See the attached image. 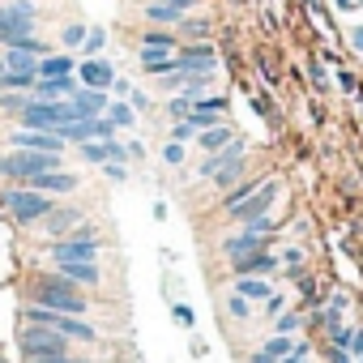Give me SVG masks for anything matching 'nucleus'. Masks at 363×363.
Wrapping results in <instances>:
<instances>
[{
	"label": "nucleus",
	"instance_id": "nucleus-1",
	"mask_svg": "<svg viewBox=\"0 0 363 363\" xmlns=\"http://www.w3.org/2000/svg\"><path fill=\"white\" fill-rule=\"evenodd\" d=\"M0 206H5L22 227H35V223H43V218L56 210V197L35 193V189H26V184H9L5 193H0Z\"/></svg>",
	"mask_w": 363,
	"mask_h": 363
},
{
	"label": "nucleus",
	"instance_id": "nucleus-2",
	"mask_svg": "<svg viewBox=\"0 0 363 363\" xmlns=\"http://www.w3.org/2000/svg\"><path fill=\"white\" fill-rule=\"evenodd\" d=\"M35 303H39V308H52V312H65V316H86V308H90L86 295H82L73 282H65L60 274L35 282Z\"/></svg>",
	"mask_w": 363,
	"mask_h": 363
},
{
	"label": "nucleus",
	"instance_id": "nucleus-3",
	"mask_svg": "<svg viewBox=\"0 0 363 363\" xmlns=\"http://www.w3.org/2000/svg\"><path fill=\"white\" fill-rule=\"evenodd\" d=\"M56 167H60V154H39V150H9V154H0V175H5L9 184H30L35 175L56 171Z\"/></svg>",
	"mask_w": 363,
	"mask_h": 363
},
{
	"label": "nucleus",
	"instance_id": "nucleus-4",
	"mask_svg": "<svg viewBox=\"0 0 363 363\" xmlns=\"http://www.w3.org/2000/svg\"><path fill=\"white\" fill-rule=\"evenodd\" d=\"M35 22H39V13L30 0H5L0 5V43L5 48L22 43L26 35H35Z\"/></svg>",
	"mask_w": 363,
	"mask_h": 363
},
{
	"label": "nucleus",
	"instance_id": "nucleus-5",
	"mask_svg": "<svg viewBox=\"0 0 363 363\" xmlns=\"http://www.w3.org/2000/svg\"><path fill=\"white\" fill-rule=\"evenodd\" d=\"M18 346H22V354H26V359H43V354H65L69 337H65L60 329H52V325H30V320H26V329H22V337H18Z\"/></svg>",
	"mask_w": 363,
	"mask_h": 363
},
{
	"label": "nucleus",
	"instance_id": "nucleus-6",
	"mask_svg": "<svg viewBox=\"0 0 363 363\" xmlns=\"http://www.w3.org/2000/svg\"><path fill=\"white\" fill-rule=\"evenodd\" d=\"M175 69H179V73H214V69H218V52H214L210 43L175 48Z\"/></svg>",
	"mask_w": 363,
	"mask_h": 363
},
{
	"label": "nucleus",
	"instance_id": "nucleus-7",
	"mask_svg": "<svg viewBox=\"0 0 363 363\" xmlns=\"http://www.w3.org/2000/svg\"><path fill=\"white\" fill-rule=\"evenodd\" d=\"M52 261H99V240L94 235H65V240H56L52 248Z\"/></svg>",
	"mask_w": 363,
	"mask_h": 363
},
{
	"label": "nucleus",
	"instance_id": "nucleus-8",
	"mask_svg": "<svg viewBox=\"0 0 363 363\" xmlns=\"http://www.w3.org/2000/svg\"><path fill=\"white\" fill-rule=\"evenodd\" d=\"M274 197H278V184H274V179H265V184L252 193V197H244L227 218H235V223H248V218H261V214H269L274 210Z\"/></svg>",
	"mask_w": 363,
	"mask_h": 363
},
{
	"label": "nucleus",
	"instance_id": "nucleus-9",
	"mask_svg": "<svg viewBox=\"0 0 363 363\" xmlns=\"http://www.w3.org/2000/svg\"><path fill=\"white\" fill-rule=\"evenodd\" d=\"M13 150H39V154H60L65 150V137L60 133H43V128H18L9 137Z\"/></svg>",
	"mask_w": 363,
	"mask_h": 363
},
{
	"label": "nucleus",
	"instance_id": "nucleus-10",
	"mask_svg": "<svg viewBox=\"0 0 363 363\" xmlns=\"http://www.w3.org/2000/svg\"><path fill=\"white\" fill-rule=\"evenodd\" d=\"M111 82H116L111 60L90 56V60H82V65H77V86H86V90H111Z\"/></svg>",
	"mask_w": 363,
	"mask_h": 363
},
{
	"label": "nucleus",
	"instance_id": "nucleus-11",
	"mask_svg": "<svg viewBox=\"0 0 363 363\" xmlns=\"http://www.w3.org/2000/svg\"><path fill=\"white\" fill-rule=\"evenodd\" d=\"M73 90H77V73H69V77H35L30 99H43V103H65V99H73Z\"/></svg>",
	"mask_w": 363,
	"mask_h": 363
},
{
	"label": "nucleus",
	"instance_id": "nucleus-12",
	"mask_svg": "<svg viewBox=\"0 0 363 363\" xmlns=\"http://www.w3.org/2000/svg\"><path fill=\"white\" fill-rule=\"evenodd\" d=\"M231 269H235V278H269L278 269V257L265 248V252H252V257H235Z\"/></svg>",
	"mask_w": 363,
	"mask_h": 363
},
{
	"label": "nucleus",
	"instance_id": "nucleus-13",
	"mask_svg": "<svg viewBox=\"0 0 363 363\" xmlns=\"http://www.w3.org/2000/svg\"><path fill=\"white\" fill-rule=\"evenodd\" d=\"M69 103H73V116H77V120H94V116L107 111V90H86V86H77Z\"/></svg>",
	"mask_w": 363,
	"mask_h": 363
},
{
	"label": "nucleus",
	"instance_id": "nucleus-14",
	"mask_svg": "<svg viewBox=\"0 0 363 363\" xmlns=\"http://www.w3.org/2000/svg\"><path fill=\"white\" fill-rule=\"evenodd\" d=\"M26 189H35V193H48V197H60V193H73L77 189V175H69V171H43V175H35Z\"/></svg>",
	"mask_w": 363,
	"mask_h": 363
},
{
	"label": "nucleus",
	"instance_id": "nucleus-15",
	"mask_svg": "<svg viewBox=\"0 0 363 363\" xmlns=\"http://www.w3.org/2000/svg\"><path fill=\"white\" fill-rule=\"evenodd\" d=\"M244 154H248V145H244V141H227L223 150L206 154V162H201V179H214L227 162H235V158H244Z\"/></svg>",
	"mask_w": 363,
	"mask_h": 363
},
{
	"label": "nucleus",
	"instance_id": "nucleus-16",
	"mask_svg": "<svg viewBox=\"0 0 363 363\" xmlns=\"http://www.w3.org/2000/svg\"><path fill=\"white\" fill-rule=\"evenodd\" d=\"M82 223H86V214H82V210H52V214L43 218V231H48L52 240H65V235H73Z\"/></svg>",
	"mask_w": 363,
	"mask_h": 363
},
{
	"label": "nucleus",
	"instance_id": "nucleus-17",
	"mask_svg": "<svg viewBox=\"0 0 363 363\" xmlns=\"http://www.w3.org/2000/svg\"><path fill=\"white\" fill-rule=\"evenodd\" d=\"M56 274L73 286H94L99 282V261H56Z\"/></svg>",
	"mask_w": 363,
	"mask_h": 363
},
{
	"label": "nucleus",
	"instance_id": "nucleus-18",
	"mask_svg": "<svg viewBox=\"0 0 363 363\" xmlns=\"http://www.w3.org/2000/svg\"><path fill=\"white\" fill-rule=\"evenodd\" d=\"M265 248H269V240L248 235V231H235V235H227V240H223L227 261H235V257H252V252H265Z\"/></svg>",
	"mask_w": 363,
	"mask_h": 363
},
{
	"label": "nucleus",
	"instance_id": "nucleus-19",
	"mask_svg": "<svg viewBox=\"0 0 363 363\" xmlns=\"http://www.w3.org/2000/svg\"><path fill=\"white\" fill-rule=\"evenodd\" d=\"M291 350H295V337H282V333H274V337H269L261 350H252V359H248V363H282Z\"/></svg>",
	"mask_w": 363,
	"mask_h": 363
},
{
	"label": "nucleus",
	"instance_id": "nucleus-20",
	"mask_svg": "<svg viewBox=\"0 0 363 363\" xmlns=\"http://www.w3.org/2000/svg\"><path fill=\"white\" fill-rule=\"evenodd\" d=\"M235 295L248 303H265L274 295V282L269 278H235Z\"/></svg>",
	"mask_w": 363,
	"mask_h": 363
},
{
	"label": "nucleus",
	"instance_id": "nucleus-21",
	"mask_svg": "<svg viewBox=\"0 0 363 363\" xmlns=\"http://www.w3.org/2000/svg\"><path fill=\"white\" fill-rule=\"evenodd\" d=\"M0 60H5V69H13V73H39V56H30V52H22V48H5V56H0Z\"/></svg>",
	"mask_w": 363,
	"mask_h": 363
},
{
	"label": "nucleus",
	"instance_id": "nucleus-22",
	"mask_svg": "<svg viewBox=\"0 0 363 363\" xmlns=\"http://www.w3.org/2000/svg\"><path fill=\"white\" fill-rule=\"evenodd\" d=\"M227 141H235V133H231L227 124H214V128H201V133H197V145H201L206 154H214V150H223Z\"/></svg>",
	"mask_w": 363,
	"mask_h": 363
},
{
	"label": "nucleus",
	"instance_id": "nucleus-23",
	"mask_svg": "<svg viewBox=\"0 0 363 363\" xmlns=\"http://www.w3.org/2000/svg\"><path fill=\"white\" fill-rule=\"evenodd\" d=\"M261 184H265V179H235V184L227 189V197H223V210L231 214V210H235V206H240L244 197H252V193H257Z\"/></svg>",
	"mask_w": 363,
	"mask_h": 363
},
{
	"label": "nucleus",
	"instance_id": "nucleus-24",
	"mask_svg": "<svg viewBox=\"0 0 363 363\" xmlns=\"http://www.w3.org/2000/svg\"><path fill=\"white\" fill-rule=\"evenodd\" d=\"M73 73V56H56V52H48L43 60H39V73L35 77H69Z\"/></svg>",
	"mask_w": 363,
	"mask_h": 363
},
{
	"label": "nucleus",
	"instance_id": "nucleus-25",
	"mask_svg": "<svg viewBox=\"0 0 363 363\" xmlns=\"http://www.w3.org/2000/svg\"><path fill=\"white\" fill-rule=\"evenodd\" d=\"M145 18H150L154 26H179V22H184V9H175V5H162V0H154V5L145 9Z\"/></svg>",
	"mask_w": 363,
	"mask_h": 363
},
{
	"label": "nucleus",
	"instance_id": "nucleus-26",
	"mask_svg": "<svg viewBox=\"0 0 363 363\" xmlns=\"http://www.w3.org/2000/svg\"><path fill=\"white\" fill-rule=\"evenodd\" d=\"M141 52H175V35L171 30H145L141 35Z\"/></svg>",
	"mask_w": 363,
	"mask_h": 363
},
{
	"label": "nucleus",
	"instance_id": "nucleus-27",
	"mask_svg": "<svg viewBox=\"0 0 363 363\" xmlns=\"http://www.w3.org/2000/svg\"><path fill=\"white\" fill-rule=\"evenodd\" d=\"M30 86H35V77H30V73H13V69H5V73H0V94H9V90H18V94H30Z\"/></svg>",
	"mask_w": 363,
	"mask_h": 363
},
{
	"label": "nucleus",
	"instance_id": "nucleus-28",
	"mask_svg": "<svg viewBox=\"0 0 363 363\" xmlns=\"http://www.w3.org/2000/svg\"><path fill=\"white\" fill-rule=\"evenodd\" d=\"M103 116H107L116 128H133V124H137V111H133L128 103H107V111H103Z\"/></svg>",
	"mask_w": 363,
	"mask_h": 363
},
{
	"label": "nucleus",
	"instance_id": "nucleus-29",
	"mask_svg": "<svg viewBox=\"0 0 363 363\" xmlns=\"http://www.w3.org/2000/svg\"><path fill=\"white\" fill-rule=\"evenodd\" d=\"M244 162H248V154H244V158H235V162H227V167H223V171L214 175V184H218V189H231L235 179L244 175Z\"/></svg>",
	"mask_w": 363,
	"mask_h": 363
},
{
	"label": "nucleus",
	"instance_id": "nucleus-30",
	"mask_svg": "<svg viewBox=\"0 0 363 363\" xmlns=\"http://www.w3.org/2000/svg\"><path fill=\"white\" fill-rule=\"evenodd\" d=\"M303 329V316H295V312H286V316H274V333H282V337H295Z\"/></svg>",
	"mask_w": 363,
	"mask_h": 363
},
{
	"label": "nucleus",
	"instance_id": "nucleus-31",
	"mask_svg": "<svg viewBox=\"0 0 363 363\" xmlns=\"http://www.w3.org/2000/svg\"><path fill=\"white\" fill-rule=\"evenodd\" d=\"M240 231H248V235H261V240H269V231H274V218H269V214H261V218H248V223H240Z\"/></svg>",
	"mask_w": 363,
	"mask_h": 363
},
{
	"label": "nucleus",
	"instance_id": "nucleus-32",
	"mask_svg": "<svg viewBox=\"0 0 363 363\" xmlns=\"http://www.w3.org/2000/svg\"><path fill=\"white\" fill-rule=\"evenodd\" d=\"M103 48H107V35H103V30H86V43H82V56L90 60V56H99Z\"/></svg>",
	"mask_w": 363,
	"mask_h": 363
},
{
	"label": "nucleus",
	"instance_id": "nucleus-33",
	"mask_svg": "<svg viewBox=\"0 0 363 363\" xmlns=\"http://www.w3.org/2000/svg\"><path fill=\"white\" fill-rule=\"evenodd\" d=\"M77 150H82L86 162H107V141H82Z\"/></svg>",
	"mask_w": 363,
	"mask_h": 363
},
{
	"label": "nucleus",
	"instance_id": "nucleus-34",
	"mask_svg": "<svg viewBox=\"0 0 363 363\" xmlns=\"http://www.w3.org/2000/svg\"><path fill=\"white\" fill-rule=\"evenodd\" d=\"M60 43H65V48H82V43H86V26H82V22H69L65 35H60Z\"/></svg>",
	"mask_w": 363,
	"mask_h": 363
},
{
	"label": "nucleus",
	"instance_id": "nucleus-35",
	"mask_svg": "<svg viewBox=\"0 0 363 363\" xmlns=\"http://www.w3.org/2000/svg\"><path fill=\"white\" fill-rule=\"evenodd\" d=\"M227 312H231L235 320H248V316H252V303H248V299H240V295L231 291V299H227Z\"/></svg>",
	"mask_w": 363,
	"mask_h": 363
},
{
	"label": "nucleus",
	"instance_id": "nucleus-36",
	"mask_svg": "<svg viewBox=\"0 0 363 363\" xmlns=\"http://www.w3.org/2000/svg\"><path fill=\"white\" fill-rule=\"evenodd\" d=\"M167 111H171V120H184V116L193 111V99H189V94H179V99L167 103Z\"/></svg>",
	"mask_w": 363,
	"mask_h": 363
},
{
	"label": "nucleus",
	"instance_id": "nucleus-37",
	"mask_svg": "<svg viewBox=\"0 0 363 363\" xmlns=\"http://www.w3.org/2000/svg\"><path fill=\"white\" fill-rule=\"evenodd\" d=\"M171 316H175V325H184V329H193V325H197V312H193L189 303H175V308H171Z\"/></svg>",
	"mask_w": 363,
	"mask_h": 363
},
{
	"label": "nucleus",
	"instance_id": "nucleus-38",
	"mask_svg": "<svg viewBox=\"0 0 363 363\" xmlns=\"http://www.w3.org/2000/svg\"><path fill=\"white\" fill-rule=\"evenodd\" d=\"M162 162H167V167H179V162H184V145H179V141H167V145H162Z\"/></svg>",
	"mask_w": 363,
	"mask_h": 363
},
{
	"label": "nucleus",
	"instance_id": "nucleus-39",
	"mask_svg": "<svg viewBox=\"0 0 363 363\" xmlns=\"http://www.w3.org/2000/svg\"><path fill=\"white\" fill-rule=\"evenodd\" d=\"M0 103H5V111H13V116H18V111L30 103V94H18V90H9V94H0Z\"/></svg>",
	"mask_w": 363,
	"mask_h": 363
},
{
	"label": "nucleus",
	"instance_id": "nucleus-40",
	"mask_svg": "<svg viewBox=\"0 0 363 363\" xmlns=\"http://www.w3.org/2000/svg\"><path fill=\"white\" fill-rule=\"evenodd\" d=\"M197 137V128L189 124V120H175V133H171V141H179V145H184V141H193Z\"/></svg>",
	"mask_w": 363,
	"mask_h": 363
},
{
	"label": "nucleus",
	"instance_id": "nucleus-41",
	"mask_svg": "<svg viewBox=\"0 0 363 363\" xmlns=\"http://www.w3.org/2000/svg\"><path fill=\"white\" fill-rule=\"evenodd\" d=\"M179 26H184V30H189L193 39H201V35H210V26H206V22H193V18H184V22H179Z\"/></svg>",
	"mask_w": 363,
	"mask_h": 363
},
{
	"label": "nucleus",
	"instance_id": "nucleus-42",
	"mask_svg": "<svg viewBox=\"0 0 363 363\" xmlns=\"http://www.w3.org/2000/svg\"><path fill=\"white\" fill-rule=\"evenodd\" d=\"M103 171H107V179H116V184L128 175V167H124V162H103Z\"/></svg>",
	"mask_w": 363,
	"mask_h": 363
},
{
	"label": "nucleus",
	"instance_id": "nucleus-43",
	"mask_svg": "<svg viewBox=\"0 0 363 363\" xmlns=\"http://www.w3.org/2000/svg\"><path fill=\"white\" fill-rule=\"evenodd\" d=\"M346 354H363V329H350V342H346Z\"/></svg>",
	"mask_w": 363,
	"mask_h": 363
},
{
	"label": "nucleus",
	"instance_id": "nucleus-44",
	"mask_svg": "<svg viewBox=\"0 0 363 363\" xmlns=\"http://www.w3.org/2000/svg\"><path fill=\"white\" fill-rule=\"evenodd\" d=\"M128 107H133V111H145V107H150V99H145L141 90H128Z\"/></svg>",
	"mask_w": 363,
	"mask_h": 363
},
{
	"label": "nucleus",
	"instance_id": "nucleus-45",
	"mask_svg": "<svg viewBox=\"0 0 363 363\" xmlns=\"http://www.w3.org/2000/svg\"><path fill=\"white\" fill-rule=\"evenodd\" d=\"M26 363H86V359H69V354H43V359H26Z\"/></svg>",
	"mask_w": 363,
	"mask_h": 363
},
{
	"label": "nucleus",
	"instance_id": "nucleus-46",
	"mask_svg": "<svg viewBox=\"0 0 363 363\" xmlns=\"http://www.w3.org/2000/svg\"><path fill=\"white\" fill-rule=\"evenodd\" d=\"M337 86H342V90H346V94H350V90H354V86H359V82H354V73H346V69H342V73H337Z\"/></svg>",
	"mask_w": 363,
	"mask_h": 363
},
{
	"label": "nucleus",
	"instance_id": "nucleus-47",
	"mask_svg": "<svg viewBox=\"0 0 363 363\" xmlns=\"http://www.w3.org/2000/svg\"><path fill=\"white\" fill-rule=\"evenodd\" d=\"M265 308H269V312L278 316V312H282V295H269V299H265Z\"/></svg>",
	"mask_w": 363,
	"mask_h": 363
},
{
	"label": "nucleus",
	"instance_id": "nucleus-48",
	"mask_svg": "<svg viewBox=\"0 0 363 363\" xmlns=\"http://www.w3.org/2000/svg\"><path fill=\"white\" fill-rule=\"evenodd\" d=\"M162 5H175V9H184V13H189V9L197 5V0H162Z\"/></svg>",
	"mask_w": 363,
	"mask_h": 363
},
{
	"label": "nucleus",
	"instance_id": "nucleus-49",
	"mask_svg": "<svg viewBox=\"0 0 363 363\" xmlns=\"http://www.w3.org/2000/svg\"><path fill=\"white\" fill-rule=\"evenodd\" d=\"M350 43H354L359 52H363V26H354V30H350Z\"/></svg>",
	"mask_w": 363,
	"mask_h": 363
},
{
	"label": "nucleus",
	"instance_id": "nucleus-50",
	"mask_svg": "<svg viewBox=\"0 0 363 363\" xmlns=\"http://www.w3.org/2000/svg\"><path fill=\"white\" fill-rule=\"evenodd\" d=\"M333 5H337V9H350V5H354V0H333Z\"/></svg>",
	"mask_w": 363,
	"mask_h": 363
},
{
	"label": "nucleus",
	"instance_id": "nucleus-51",
	"mask_svg": "<svg viewBox=\"0 0 363 363\" xmlns=\"http://www.w3.org/2000/svg\"><path fill=\"white\" fill-rule=\"evenodd\" d=\"M0 73H5V60H0Z\"/></svg>",
	"mask_w": 363,
	"mask_h": 363
},
{
	"label": "nucleus",
	"instance_id": "nucleus-52",
	"mask_svg": "<svg viewBox=\"0 0 363 363\" xmlns=\"http://www.w3.org/2000/svg\"><path fill=\"white\" fill-rule=\"evenodd\" d=\"M359 363H363V359H359Z\"/></svg>",
	"mask_w": 363,
	"mask_h": 363
}]
</instances>
